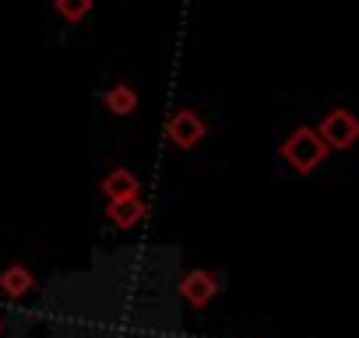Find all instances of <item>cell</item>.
Listing matches in <instances>:
<instances>
[{
	"label": "cell",
	"mask_w": 359,
	"mask_h": 338,
	"mask_svg": "<svg viewBox=\"0 0 359 338\" xmlns=\"http://www.w3.org/2000/svg\"><path fill=\"white\" fill-rule=\"evenodd\" d=\"M282 158L296 169L299 177H306V173H313V169L320 165V158L327 155V144L317 137V130L313 127H296L285 141H282Z\"/></svg>",
	"instance_id": "cell-1"
},
{
	"label": "cell",
	"mask_w": 359,
	"mask_h": 338,
	"mask_svg": "<svg viewBox=\"0 0 359 338\" xmlns=\"http://www.w3.org/2000/svg\"><path fill=\"white\" fill-rule=\"evenodd\" d=\"M317 137H320L327 148L345 151V148H352L355 137H359V120H355L348 109H331V113L317 123Z\"/></svg>",
	"instance_id": "cell-2"
},
{
	"label": "cell",
	"mask_w": 359,
	"mask_h": 338,
	"mask_svg": "<svg viewBox=\"0 0 359 338\" xmlns=\"http://www.w3.org/2000/svg\"><path fill=\"white\" fill-rule=\"evenodd\" d=\"M165 134H169V141H172L176 148L187 151V148H194V144L205 141L208 123H205V116L194 113V109H176V113L169 116V123H165Z\"/></svg>",
	"instance_id": "cell-3"
},
{
	"label": "cell",
	"mask_w": 359,
	"mask_h": 338,
	"mask_svg": "<svg viewBox=\"0 0 359 338\" xmlns=\"http://www.w3.org/2000/svg\"><path fill=\"white\" fill-rule=\"evenodd\" d=\"M148 215V205L141 201V194H127V198H113L106 205V219L116 226V229H134L137 222H144Z\"/></svg>",
	"instance_id": "cell-4"
},
{
	"label": "cell",
	"mask_w": 359,
	"mask_h": 338,
	"mask_svg": "<svg viewBox=\"0 0 359 338\" xmlns=\"http://www.w3.org/2000/svg\"><path fill=\"white\" fill-rule=\"evenodd\" d=\"M215 292H219V278H215L212 271H201V268H198V271H187L184 282H180V296H184L191 306H198V310L208 306V299H212Z\"/></svg>",
	"instance_id": "cell-5"
},
{
	"label": "cell",
	"mask_w": 359,
	"mask_h": 338,
	"mask_svg": "<svg viewBox=\"0 0 359 338\" xmlns=\"http://www.w3.org/2000/svg\"><path fill=\"white\" fill-rule=\"evenodd\" d=\"M99 191L106 194V201H113V198H127V194H141V180L130 173V169H123V165H116V169H109V173L102 177V184H99Z\"/></svg>",
	"instance_id": "cell-6"
},
{
	"label": "cell",
	"mask_w": 359,
	"mask_h": 338,
	"mask_svg": "<svg viewBox=\"0 0 359 338\" xmlns=\"http://www.w3.org/2000/svg\"><path fill=\"white\" fill-rule=\"evenodd\" d=\"M102 106H106L113 116H130V113L137 109V92H134V85L116 81V85L102 95Z\"/></svg>",
	"instance_id": "cell-7"
},
{
	"label": "cell",
	"mask_w": 359,
	"mask_h": 338,
	"mask_svg": "<svg viewBox=\"0 0 359 338\" xmlns=\"http://www.w3.org/2000/svg\"><path fill=\"white\" fill-rule=\"evenodd\" d=\"M0 289H4L11 299H22V296L32 289V271H29V268H22V264L4 268V271H0Z\"/></svg>",
	"instance_id": "cell-8"
},
{
	"label": "cell",
	"mask_w": 359,
	"mask_h": 338,
	"mask_svg": "<svg viewBox=\"0 0 359 338\" xmlns=\"http://www.w3.org/2000/svg\"><path fill=\"white\" fill-rule=\"evenodd\" d=\"M53 8H57V15H60L64 22L78 25V22H85V18L92 15L95 0H53Z\"/></svg>",
	"instance_id": "cell-9"
},
{
	"label": "cell",
	"mask_w": 359,
	"mask_h": 338,
	"mask_svg": "<svg viewBox=\"0 0 359 338\" xmlns=\"http://www.w3.org/2000/svg\"><path fill=\"white\" fill-rule=\"evenodd\" d=\"M0 331H4V324H0Z\"/></svg>",
	"instance_id": "cell-10"
}]
</instances>
